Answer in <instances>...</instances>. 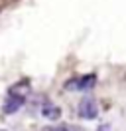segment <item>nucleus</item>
<instances>
[{
  "instance_id": "obj_1",
  "label": "nucleus",
  "mask_w": 126,
  "mask_h": 131,
  "mask_svg": "<svg viewBox=\"0 0 126 131\" xmlns=\"http://www.w3.org/2000/svg\"><path fill=\"white\" fill-rule=\"evenodd\" d=\"M94 83H97V75L94 74H87V75H79V78H73L65 83V90L69 91H85L91 90Z\"/></svg>"
},
{
  "instance_id": "obj_2",
  "label": "nucleus",
  "mask_w": 126,
  "mask_h": 131,
  "mask_svg": "<svg viewBox=\"0 0 126 131\" xmlns=\"http://www.w3.org/2000/svg\"><path fill=\"white\" fill-rule=\"evenodd\" d=\"M77 113L79 117H83V119H97V115H99V105H97V101L93 97H83L79 101L77 105Z\"/></svg>"
},
{
  "instance_id": "obj_3",
  "label": "nucleus",
  "mask_w": 126,
  "mask_h": 131,
  "mask_svg": "<svg viewBox=\"0 0 126 131\" xmlns=\"http://www.w3.org/2000/svg\"><path fill=\"white\" fill-rule=\"evenodd\" d=\"M24 103H26V99L24 97H18V95H8L6 99H4V105H2V111L6 115H14L16 111H20L24 107Z\"/></svg>"
},
{
  "instance_id": "obj_4",
  "label": "nucleus",
  "mask_w": 126,
  "mask_h": 131,
  "mask_svg": "<svg viewBox=\"0 0 126 131\" xmlns=\"http://www.w3.org/2000/svg\"><path fill=\"white\" fill-rule=\"evenodd\" d=\"M41 115H43L45 119H51V121H55V119H59V115H61V109L55 105V103H49V101H47L45 105L41 107Z\"/></svg>"
},
{
  "instance_id": "obj_5",
  "label": "nucleus",
  "mask_w": 126,
  "mask_h": 131,
  "mask_svg": "<svg viewBox=\"0 0 126 131\" xmlns=\"http://www.w3.org/2000/svg\"><path fill=\"white\" fill-rule=\"evenodd\" d=\"M28 93H30V85H28V82H20V83H16V85L10 88V95H18V97L26 99Z\"/></svg>"
},
{
  "instance_id": "obj_6",
  "label": "nucleus",
  "mask_w": 126,
  "mask_h": 131,
  "mask_svg": "<svg viewBox=\"0 0 126 131\" xmlns=\"http://www.w3.org/2000/svg\"><path fill=\"white\" fill-rule=\"evenodd\" d=\"M41 131H79V129L73 127V125H57V127H45Z\"/></svg>"
},
{
  "instance_id": "obj_7",
  "label": "nucleus",
  "mask_w": 126,
  "mask_h": 131,
  "mask_svg": "<svg viewBox=\"0 0 126 131\" xmlns=\"http://www.w3.org/2000/svg\"><path fill=\"white\" fill-rule=\"evenodd\" d=\"M106 129H108V127H106V125H104V127H101V129H99V131H106Z\"/></svg>"
},
{
  "instance_id": "obj_8",
  "label": "nucleus",
  "mask_w": 126,
  "mask_h": 131,
  "mask_svg": "<svg viewBox=\"0 0 126 131\" xmlns=\"http://www.w3.org/2000/svg\"><path fill=\"white\" fill-rule=\"evenodd\" d=\"M0 131H4V129H0Z\"/></svg>"
}]
</instances>
